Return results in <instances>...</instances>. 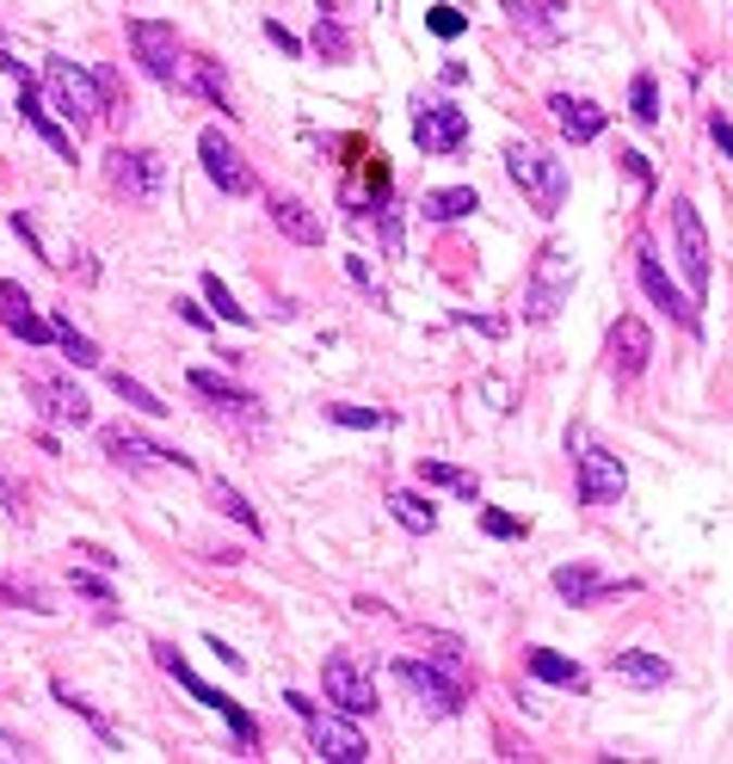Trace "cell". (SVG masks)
I'll list each match as a JSON object with an SVG mask.
<instances>
[{
    "label": "cell",
    "instance_id": "32",
    "mask_svg": "<svg viewBox=\"0 0 733 764\" xmlns=\"http://www.w3.org/2000/svg\"><path fill=\"white\" fill-rule=\"evenodd\" d=\"M308 43H315L327 62H345V56H352V31H345L333 13H320V25H315V38H308Z\"/></svg>",
    "mask_w": 733,
    "mask_h": 764
},
{
    "label": "cell",
    "instance_id": "11",
    "mask_svg": "<svg viewBox=\"0 0 733 764\" xmlns=\"http://www.w3.org/2000/svg\"><path fill=\"white\" fill-rule=\"evenodd\" d=\"M395 678L419 697V709L426 715H438V722H451L456 709H463V678L444 666H432V660H395Z\"/></svg>",
    "mask_w": 733,
    "mask_h": 764
},
{
    "label": "cell",
    "instance_id": "6",
    "mask_svg": "<svg viewBox=\"0 0 733 764\" xmlns=\"http://www.w3.org/2000/svg\"><path fill=\"white\" fill-rule=\"evenodd\" d=\"M154 666L167 672V678H179V690H191V697H198V703L204 709H216V715H228V727H235V740L247 746V752H253V746H260V727H253V715H247L241 703H235V697H228V690H216V685H204V678H198V672L186 666V660H179V648H173V641H154Z\"/></svg>",
    "mask_w": 733,
    "mask_h": 764
},
{
    "label": "cell",
    "instance_id": "9",
    "mask_svg": "<svg viewBox=\"0 0 733 764\" xmlns=\"http://www.w3.org/2000/svg\"><path fill=\"white\" fill-rule=\"evenodd\" d=\"M130 50H136V62L149 68V80H161V87H179L186 50H179V31H173L167 20H130Z\"/></svg>",
    "mask_w": 733,
    "mask_h": 764
},
{
    "label": "cell",
    "instance_id": "2",
    "mask_svg": "<svg viewBox=\"0 0 733 764\" xmlns=\"http://www.w3.org/2000/svg\"><path fill=\"white\" fill-rule=\"evenodd\" d=\"M43 99H50V105L62 112V124H68V130H80V136L105 117V87H99L80 62H68V56H50V62H43Z\"/></svg>",
    "mask_w": 733,
    "mask_h": 764
},
{
    "label": "cell",
    "instance_id": "10",
    "mask_svg": "<svg viewBox=\"0 0 733 764\" xmlns=\"http://www.w3.org/2000/svg\"><path fill=\"white\" fill-rule=\"evenodd\" d=\"M414 142L426 154H456L463 142H469V112L463 105H451V99H414Z\"/></svg>",
    "mask_w": 733,
    "mask_h": 764
},
{
    "label": "cell",
    "instance_id": "30",
    "mask_svg": "<svg viewBox=\"0 0 733 764\" xmlns=\"http://www.w3.org/2000/svg\"><path fill=\"white\" fill-rule=\"evenodd\" d=\"M327 420L333 425H352V432H382V425H395L389 407H352V402H327Z\"/></svg>",
    "mask_w": 733,
    "mask_h": 764
},
{
    "label": "cell",
    "instance_id": "4",
    "mask_svg": "<svg viewBox=\"0 0 733 764\" xmlns=\"http://www.w3.org/2000/svg\"><path fill=\"white\" fill-rule=\"evenodd\" d=\"M567 457H573V469H580V506H610V499H622L629 469H622L617 450H604L585 425L567 432Z\"/></svg>",
    "mask_w": 733,
    "mask_h": 764
},
{
    "label": "cell",
    "instance_id": "19",
    "mask_svg": "<svg viewBox=\"0 0 733 764\" xmlns=\"http://www.w3.org/2000/svg\"><path fill=\"white\" fill-rule=\"evenodd\" d=\"M555 593H561L567 604H598V598L635 593V580H604V573L580 568V561H567V568H555Z\"/></svg>",
    "mask_w": 733,
    "mask_h": 764
},
{
    "label": "cell",
    "instance_id": "1",
    "mask_svg": "<svg viewBox=\"0 0 733 764\" xmlns=\"http://www.w3.org/2000/svg\"><path fill=\"white\" fill-rule=\"evenodd\" d=\"M506 173L536 216H555L567 204V161H555V149L543 142H506Z\"/></svg>",
    "mask_w": 733,
    "mask_h": 764
},
{
    "label": "cell",
    "instance_id": "33",
    "mask_svg": "<svg viewBox=\"0 0 733 764\" xmlns=\"http://www.w3.org/2000/svg\"><path fill=\"white\" fill-rule=\"evenodd\" d=\"M210 499H216V506H223L228 518H235V524H241V531H253V536H265V518L253 512V506H247L241 494H235V487H228V481H216V487H210Z\"/></svg>",
    "mask_w": 733,
    "mask_h": 764
},
{
    "label": "cell",
    "instance_id": "21",
    "mask_svg": "<svg viewBox=\"0 0 733 764\" xmlns=\"http://www.w3.org/2000/svg\"><path fill=\"white\" fill-rule=\"evenodd\" d=\"M20 117H25V124H31V130L43 136V142H50V149L62 154V161H75V136H68V130L56 124V117H50V99H43V87H38L31 75L20 80Z\"/></svg>",
    "mask_w": 733,
    "mask_h": 764
},
{
    "label": "cell",
    "instance_id": "20",
    "mask_svg": "<svg viewBox=\"0 0 733 764\" xmlns=\"http://www.w3.org/2000/svg\"><path fill=\"white\" fill-rule=\"evenodd\" d=\"M548 112H555V124H561L567 142H598L604 124H610V112H604V105L573 99V93H548Z\"/></svg>",
    "mask_w": 733,
    "mask_h": 764
},
{
    "label": "cell",
    "instance_id": "48",
    "mask_svg": "<svg viewBox=\"0 0 733 764\" xmlns=\"http://www.w3.org/2000/svg\"><path fill=\"white\" fill-rule=\"evenodd\" d=\"M75 555H87L93 568H117V555H112V549H99V543H87V549H75Z\"/></svg>",
    "mask_w": 733,
    "mask_h": 764
},
{
    "label": "cell",
    "instance_id": "23",
    "mask_svg": "<svg viewBox=\"0 0 733 764\" xmlns=\"http://www.w3.org/2000/svg\"><path fill=\"white\" fill-rule=\"evenodd\" d=\"M610 672H617L622 685H641V690L672 685V660H666V653H647V648H622L617 660H610Z\"/></svg>",
    "mask_w": 733,
    "mask_h": 764
},
{
    "label": "cell",
    "instance_id": "15",
    "mask_svg": "<svg viewBox=\"0 0 733 764\" xmlns=\"http://www.w3.org/2000/svg\"><path fill=\"white\" fill-rule=\"evenodd\" d=\"M25 395H31V407H38L50 425H87V420H93V402L80 395L75 382H62V377H31V382H25Z\"/></svg>",
    "mask_w": 733,
    "mask_h": 764
},
{
    "label": "cell",
    "instance_id": "37",
    "mask_svg": "<svg viewBox=\"0 0 733 764\" xmlns=\"http://www.w3.org/2000/svg\"><path fill=\"white\" fill-rule=\"evenodd\" d=\"M0 611H56V604H43L38 586L25 593V586H7V580H0Z\"/></svg>",
    "mask_w": 733,
    "mask_h": 764
},
{
    "label": "cell",
    "instance_id": "47",
    "mask_svg": "<svg viewBox=\"0 0 733 764\" xmlns=\"http://www.w3.org/2000/svg\"><path fill=\"white\" fill-rule=\"evenodd\" d=\"M179 315H186V321L198 327V333H210V308H198V303H179Z\"/></svg>",
    "mask_w": 733,
    "mask_h": 764
},
{
    "label": "cell",
    "instance_id": "49",
    "mask_svg": "<svg viewBox=\"0 0 733 764\" xmlns=\"http://www.w3.org/2000/svg\"><path fill=\"white\" fill-rule=\"evenodd\" d=\"M345 7H352V0H320V13H333V20L345 13Z\"/></svg>",
    "mask_w": 733,
    "mask_h": 764
},
{
    "label": "cell",
    "instance_id": "7",
    "mask_svg": "<svg viewBox=\"0 0 733 764\" xmlns=\"http://www.w3.org/2000/svg\"><path fill=\"white\" fill-rule=\"evenodd\" d=\"M666 222H672V253H678L684 284H691V303L703 308V296H709V234H703V216H696L691 198H672Z\"/></svg>",
    "mask_w": 733,
    "mask_h": 764
},
{
    "label": "cell",
    "instance_id": "5",
    "mask_svg": "<svg viewBox=\"0 0 733 764\" xmlns=\"http://www.w3.org/2000/svg\"><path fill=\"white\" fill-rule=\"evenodd\" d=\"M567 296H573V253L548 241L525 271V321H536V327L555 321L567 308Z\"/></svg>",
    "mask_w": 733,
    "mask_h": 764
},
{
    "label": "cell",
    "instance_id": "14",
    "mask_svg": "<svg viewBox=\"0 0 733 764\" xmlns=\"http://www.w3.org/2000/svg\"><path fill=\"white\" fill-rule=\"evenodd\" d=\"M198 161H204L210 186L228 191V198H247L253 191V167H247V154L228 142V130H204L198 136Z\"/></svg>",
    "mask_w": 733,
    "mask_h": 764
},
{
    "label": "cell",
    "instance_id": "29",
    "mask_svg": "<svg viewBox=\"0 0 733 764\" xmlns=\"http://www.w3.org/2000/svg\"><path fill=\"white\" fill-rule=\"evenodd\" d=\"M506 13H511V25H518V31H525L530 43H555V38H561V25L548 20L555 7H525V0H511Z\"/></svg>",
    "mask_w": 733,
    "mask_h": 764
},
{
    "label": "cell",
    "instance_id": "31",
    "mask_svg": "<svg viewBox=\"0 0 733 764\" xmlns=\"http://www.w3.org/2000/svg\"><path fill=\"white\" fill-rule=\"evenodd\" d=\"M50 327H56V340H62V352H68V364H75V370H93V364H99V345L87 340V333H80L68 315H56Z\"/></svg>",
    "mask_w": 733,
    "mask_h": 764
},
{
    "label": "cell",
    "instance_id": "27",
    "mask_svg": "<svg viewBox=\"0 0 733 764\" xmlns=\"http://www.w3.org/2000/svg\"><path fill=\"white\" fill-rule=\"evenodd\" d=\"M419 481H426V487H444V494H456V499H481V481H475L469 469H456V462L419 457Z\"/></svg>",
    "mask_w": 733,
    "mask_h": 764
},
{
    "label": "cell",
    "instance_id": "3",
    "mask_svg": "<svg viewBox=\"0 0 733 764\" xmlns=\"http://www.w3.org/2000/svg\"><path fill=\"white\" fill-rule=\"evenodd\" d=\"M283 703L308 722V740H315L320 759H333V764H364L370 759V740H364V727H357L345 709L333 715V709H320L315 697H302V690H283Z\"/></svg>",
    "mask_w": 733,
    "mask_h": 764
},
{
    "label": "cell",
    "instance_id": "39",
    "mask_svg": "<svg viewBox=\"0 0 733 764\" xmlns=\"http://www.w3.org/2000/svg\"><path fill=\"white\" fill-rule=\"evenodd\" d=\"M68 586H75L80 598H93V604H112V586H105V580H99V573H68Z\"/></svg>",
    "mask_w": 733,
    "mask_h": 764
},
{
    "label": "cell",
    "instance_id": "43",
    "mask_svg": "<svg viewBox=\"0 0 733 764\" xmlns=\"http://www.w3.org/2000/svg\"><path fill=\"white\" fill-rule=\"evenodd\" d=\"M709 136H715V149H721V154H728V161H733V124H728V117H721V112L709 117Z\"/></svg>",
    "mask_w": 733,
    "mask_h": 764
},
{
    "label": "cell",
    "instance_id": "22",
    "mask_svg": "<svg viewBox=\"0 0 733 764\" xmlns=\"http://www.w3.org/2000/svg\"><path fill=\"white\" fill-rule=\"evenodd\" d=\"M191 382V395H204V402H216V413H235V420H260V402L247 395V389H235L228 377H216V370H186Z\"/></svg>",
    "mask_w": 733,
    "mask_h": 764
},
{
    "label": "cell",
    "instance_id": "41",
    "mask_svg": "<svg viewBox=\"0 0 733 764\" xmlns=\"http://www.w3.org/2000/svg\"><path fill=\"white\" fill-rule=\"evenodd\" d=\"M265 38L278 43L283 56H302V38H296V31H283V25H278V20H265Z\"/></svg>",
    "mask_w": 733,
    "mask_h": 764
},
{
    "label": "cell",
    "instance_id": "45",
    "mask_svg": "<svg viewBox=\"0 0 733 764\" xmlns=\"http://www.w3.org/2000/svg\"><path fill=\"white\" fill-rule=\"evenodd\" d=\"M20 759H31V746L13 740V734H0V764H20Z\"/></svg>",
    "mask_w": 733,
    "mask_h": 764
},
{
    "label": "cell",
    "instance_id": "26",
    "mask_svg": "<svg viewBox=\"0 0 733 764\" xmlns=\"http://www.w3.org/2000/svg\"><path fill=\"white\" fill-rule=\"evenodd\" d=\"M469 211H481L475 186H451V191H426V198H419V216H426V222H463Z\"/></svg>",
    "mask_w": 733,
    "mask_h": 764
},
{
    "label": "cell",
    "instance_id": "8",
    "mask_svg": "<svg viewBox=\"0 0 733 764\" xmlns=\"http://www.w3.org/2000/svg\"><path fill=\"white\" fill-rule=\"evenodd\" d=\"M105 179H112L117 198H130V204H154L161 186H167V161L154 149H112L105 154Z\"/></svg>",
    "mask_w": 733,
    "mask_h": 764
},
{
    "label": "cell",
    "instance_id": "13",
    "mask_svg": "<svg viewBox=\"0 0 733 764\" xmlns=\"http://www.w3.org/2000/svg\"><path fill=\"white\" fill-rule=\"evenodd\" d=\"M99 444H105V457H112L117 469H191V457H179V450H167V444H154L149 432H136V425H105Z\"/></svg>",
    "mask_w": 733,
    "mask_h": 764
},
{
    "label": "cell",
    "instance_id": "18",
    "mask_svg": "<svg viewBox=\"0 0 733 764\" xmlns=\"http://www.w3.org/2000/svg\"><path fill=\"white\" fill-rule=\"evenodd\" d=\"M0 327H7V333H13L20 345H43V340H56V327H50V321L38 315V308H31V290H25V284H13V278L0 284Z\"/></svg>",
    "mask_w": 733,
    "mask_h": 764
},
{
    "label": "cell",
    "instance_id": "17",
    "mask_svg": "<svg viewBox=\"0 0 733 764\" xmlns=\"http://www.w3.org/2000/svg\"><path fill=\"white\" fill-rule=\"evenodd\" d=\"M604 352H610V370H617L622 382H635L641 370H647V358H654V333H647L635 315H622V321H610Z\"/></svg>",
    "mask_w": 733,
    "mask_h": 764
},
{
    "label": "cell",
    "instance_id": "35",
    "mask_svg": "<svg viewBox=\"0 0 733 764\" xmlns=\"http://www.w3.org/2000/svg\"><path fill=\"white\" fill-rule=\"evenodd\" d=\"M629 117H635V124H659V80L654 75H635V87H629Z\"/></svg>",
    "mask_w": 733,
    "mask_h": 764
},
{
    "label": "cell",
    "instance_id": "44",
    "mask_svg": "<svg viewBox=\"0 0 733 764\" xmlns=\"http://www.w3.org/2000/svg\"><path fill=\"white\" fill-rule=\"evenodd\" d=\"M210 653H216V660H223L228 672H247V660H241V653H235V648H228L223 635H210Z\"/></svg>",
    "mask_w": 733,
    "mask_h": 764
},
{
    "label": "cell",
    "instance_id": "16",
    "mask_svg": "<svg viewBox=\"0 0 733 764\" xmlns=\"http://www.w3.org/2000/svg\"><path fill=\"white\" fill-rule=\"evenodd\" d=\"M635 278H641V290H647V296H654L666 315H678V327H691V333L703 327V321H696V303L672 284V278H666V266H659V253H654V247H641V253H635Z\"/></svg>",
    "mask_w": 733,
    "mask_h": 764
},
{
    "label": "cell",
    "instance_id": "46",
    "mask_svg": "<svg viewBox=\"0 0 733 764\" xmlns=\"http://www.w3.org/2000/svg\"><path fill=\"white\" fill-rule=\"evenodd\" d=\"M345 271H352L357 284L370 290V296H382V290H377V278H370V266H364V259H345Z\"/></svg>",
    "mask_w": 733,
    "mask_h": 764
},
{
    "label": "cell",
    "instance_id": "28",
    "mask_svg": "<svg viewBox=\"0 0 733 764\" xmlns=\"http://www.w3.org/2000/svg\"><path fill=\"white\" fill-rule=\"evenodd\" d=\"M389 512H395V524H401V531H414V536H432V531H438L432 499L407 494V487H395V494H389Z\"/></svg>",
    "mask_w": 733,
    "mask_h": 764
},
{
    "label": "cell",
    "instance_id": "36",
    "mask_svg": "<svg viewBox=\"0 0 733 764\" xmlns=\"http://www.w3.org/2000/svg\"><path fill=\"white\" fill-rule=\"evenodd\" d=\"M112 389H117V395H124V402L136 407V413H154V420H161V413H173V407L161 402L154 389H142V382H136V377H124V370H117V377H112Z\"/></svg>",
    "mask_w": 733,
    "mask_h": 764
},
{
    "label": "cell",
    "instance_id": "25",
    "mask_svg": "<svg viewBox=\"0 0 733 764\" xmlns=\"http://www.w3.org/2000/svg\"><path fill=\"white\" fill-rule=\"evenodd\" d=\"M525 672L530 678H543V685L585 690V666L580 660H567V653H555V648H525Z\"/></svg>",
    "mask_w": 733,
    "mask_h": 764
},
{
    "label": "cell",
    "instance_id": "40",
    "mask_svg": "<svg viewBox=\"0 0 733 764\" xmlns=\"http://www.w3.org/2000/svg\"><path fill=\"white\" fill-rule=\"evenodd\" d=\"M426 25H432L438 38H463V25H469V20H463L456 7H432V13H426Z\"/></svg>",
    "mask_w": 733,
    "mask_h": 764
},
{
    "label": "cell",
    "instance_id": "34",
    "mask_svg": "<svg viewBox=\"0 0 733 764\" xmlns=\"http://www.w3.org/2000/svg\"><path fill=\"white\" fill-rule=\"evenodd\" d=\"M204 296H210V308H216V315H223L228 327H253V315H247V308L235 303V296H228V284L216 278V271H204Z\"/></svg>",
    "mask_w": 733,
    "mask_h": 764
},
{
    "label": "cell",
    "instance_id": "12",
    "mask_svg": "<svg viewBox=\"0 0 733 764\" xmlns=\"http://www.w3.org/2000/svg\"><path fill=\"white\" fill-rule=\"evenodd\" d=\"M320 685H327V703H339L345 715H377V685H370V672L357 666L352 653H327L320 660Z\"/></svg>",
    "mask_w": 733,
    "mask_h": 764
},
{
    "label": "cell",
    "instance_id": "38",
    "mask_svg": "<svg viewBox=\"0 0 733 764\" xmlns=\"http://www.w3.org/2000/svg\"><path fill=\"white\" fill-rule=\"evenodd\" d=\"M481 531H488V536H500V543H511V536H525L530 524H525V518H511V512H493V506H488V512H481Z\"/></svg>",
    "mask_w": 733,
    "mask_h": 764
},
{
    "label": "cell",
    "instance_id": "42",
    "mask_svg": "<svg viewBox=\"0 0 733 764\" xmlns=\"http://www.w3.org/2000/svg\"><path fill=\"white\" fill-rule=\"evenodd\" d=\"M622 167L641 179V191H654V167H647V154H635V149H622Z\"/></svg>",
    "mask_w": 733,
    "mask_h": 764
},
{
    "label": "cell",
    "instance_id": "24",
    "mask_svg": "<svg viewBox=\"0 0 733 764\" xmlns=\"http://www.w3.org/2000/svg\"><path fill=\"white\" fill-rule=\"evenodd\" d=\"M271 222H278L283 241H296V247H320L327 229H320V216L302 204V198H271Z\"/></svg>",
    "mask_w": 733,
    "mask_h": 764
}]
</instances>
